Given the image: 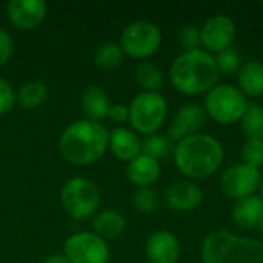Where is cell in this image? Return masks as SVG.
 <instances>
[{
  "mask_svg": "<svg viewBox=\"0 0 263 263\" xmlns=\"http://www.w3.org/2000/svg\"><path fill=\"white\" fill-rule=\"evenodd\" d=\"M173 159L176 168L185 177L200 180L219 171L225 159V151L214 136L199 133L176 142Z\"/></svg>",
  "mask_w": 263,
  "mask_h": 263,
  "instance_id": "obj_1",
  "label": "cell"
},
{
  "mask_svg": "<svg viewBox=\"0 0 263 263\" xmlns=\"http://www.w3.org/2000/svg\"><path fill=\"white\" fill-rule=\"evenodd\" d=\"M109 131L100 122L80 119L68 125L60 139L59 151L62 157L74 165H91L108 149Z\"/></svg>",
  "mask_w": 263,
  "mask_h": 263,
  "instance_id": "obj_2",
  "label": "cell"
},
{
  "mask_svg": "<svg viewBox=\"0 0 263 263\" xmlns=\"http://www.w3.org/2000/svg\"><path fill=\"white\" fill-rule=\"evenodd\" d=\"M214 55L205 49L183 51L170 66L171 85L185 96H203L219 83Z\"/></svg>",
  "mask_w": 263,
  "mask_h": 263,
  "instance_id": "obj_3",
  "label": "cell"
},
{
  "mask_svg": "<svg viewBox=\"0 0 263 263\" xmlns=\"http://www.w3.org/2000/svg\"><path fill=\"white\" fill-rule=\"evenodd\" d=\"M200 257L203 263H263V242L219 230L203 239Z\"/></svg>",
  "mask_w": 263,
  "mask_h": 263,
  "instance_id": "obj_4",
  "label": "cell"
},
{
  "mask_svg": "<svg viewBox=\"0 0 263 263\" xmlns=\"http://www.w3.org/2000/svg\"><path fill=\"white\" fill-rule=\"evenodd\" d=\"M248 99L243 92L231 83H217L205 94L203 109L206 117L219 125H234L243 117Z\"/></svg>",
  "mask_w": 263,
  "mask_h": 263,
  "instance_id": "obj_5",
  "label": "cell"
},
{
  "mask_svg": "<svg viewBox=\"0 0 263 263\" xmlns=\"http://www.w3.org/2000/svg\"><path fill=\"white\" fill-rule=\"evenodd\" d=\"M129 123L139 134H156L168 116V102L160 92H139L129 103Z\"/></svg>",
  "mask_w": 263,
  "mask_h": 263,
  "instance_id": "obj_6",
  "label": "cell"
},
{
  "mask_svg": "<svg viewBox=\"0 0 263 263\" xmlns=\"http://www.w3.org/2000/svg\"><path fill=\"white\" fill-rule=\"evenodd\" d=\"M60 202L72 219L83 220L99 210L100 191L86 177H71L60 190Z\"/></svg>",
  "mask_w": 263,
  "mask_h": 263,
  "instance_id": "obj_7",
  "label": "cell"
},
{
  "mask_svg": "<svg viewBox=\"0 0 263 263\" xmlns=\"http://www.w3.org/2000/svg\"><path fill=\"white\" fill-rule=\"evenodd\" d=\"M119 45L133 59H148L159 51L162 31L151 20H136L123 28Z\"/></svg>",
  "mask_w": 263,
  "mask_h": 263,
  "instance_id": "obj_8",
  "label": "cell"
},
{
  "mask_svg": "<svg viewBox=\"0 0 263 263\" xmlns=\"http://www.w3.org/2000/svg\"><path fill=\"white\" fill-rule=\"evenodd\" d=\"M63 256L71 263H108L109 247L96 233L79 231L66 239Z\"/></svg>",
  "mask_w": 263,
  "mask_h": 263,
  "instance_id": "obj_9",
  "label": "cell"
},
{
  "mask_svg": "<svg viewBox=\"0 0 263 263\" xmlns=\"http://www.w3.org/2000/svg\"><path fill=\"white\" fill-rule=\"evenodd\" d=\"M260 182H262V173L259 168L245 163H237L222 173L220 190L227 197L237 202L240 199L256 196Z\"/></svg>",
  "mask_w": 263,
  "mask_h": 263,
  "instance_id": "obj_10",
  "label": "cell"
},
{
  "mask_svg": "<svg viewBox=\"0 0 263 263\" xmlns=\"http://www.w3.org/2000/svg\"><path fill=\"white\" fill-rule=\"evenodd\" d=\"M237 35V26L234 20L225 14H216L210 17L200 28L202 48L210 54H219L233 46Z\"/></svg>",
  "mask_w": 263,
  "mask_h": 263,
  "instance_id": "obj_11",
  "label": "cell"
},
{
  "mask_svg": "<svg viewBox=\"0 0 263 263\" xmlns=\"http://www.w3.org/2000/svg\"><path fill=\"white\" fill-rule=\"evenodd\" d=\"M206 119L208 117L202 105L185 103L176 111L171 123L168 125L166 136L173 142H179L185 137L199 134L203 129Z\"/></svg>",
  "mask_w": 263,
  "mask_h": 263,
  "instance_id": "obj_12",
  "label": "cell"
},
{
  "mask_svg": "<svg viewBox=\"0 0 263 263\" xmlns=\"http://www.w3.org/2000/svg\"><path fill=\"white\" fill-rule=\"evenodd\" d=\"M6 15L18 29H35L46 17V3L43 0H9Z\"/></svg>",
  "mask_w": 263,
  "mask_h": 263,
  "instance_id": "obj_13",
  "label": "cell"
},
{
  "mask_svg": "<svg viewBox=\"0 0 263 263\" xmlns=\"http://www.w3.org/2000/svg\"><path fill=\"white\" fill-rule=\"evenodd\" d=\"M205 194L194 182H174L165 190L166 205L177 213H191L200 208Z\"/></svg>",
  "mask_w": 263,
  "mask_h": 263,
  "instance_id": "obj_14",
  "label": "cell"
},
{
  "mask_svg": "<svg viewBox=\"0 0 263 263\" xmlns=\"http://www.w3.org/2000/svg\"><path fill=\"white\" fill-rule=\"evenodd\" d=\"M145 253L149 263H177L180 257V242L174 233L157 230L148 237Z\"/></svg>",
  "mask_w": 263,
  "mask_h": 263,
  "instance_id": "obj_15",
  "label": "cell"
},
{
  "mask_svg": "<svg viewBox=\"0 0 263 263\" xmlns=\"http://www.w3.org/2000/svg\"><path fill=\"white\" fill-rule=\"evenodd\" d=\"M108 148L119 160L131 162L142 154V139L136 131L125 126H117L109 133Z\"/></svg>",
  "mask_w": 263,
  "mask_h": 263,
  "instance_id": "obj_16",
  "label": "cell"
},
{
  "mask_svg": "<svg viewBox=\"0 0 263 263\" xmlns=\"http://www.w3.org/2000/svg\"><path fill=\"white\" fill-rule=\"evenodd\" d=\"M160 173V162L146 154L137 156L128 162L126 166V177L137 188H151V185L159 180Z\"/></svg>",
  "mask_w": 263,
  "mask_h": 263,
  "instance_id": "obj_17",
  "label": "cell"
},
{
  "mask_svg": "<svg viewBox=\"0 0 263 263\" xmlns=\"http://www.w3.org/2000/svg\"><path fill=\"white\" fill-rule=\"evenodd\" d=\"M80 106L88 120L100 122L108 117L111 100L108 92L97 85L86 86L80 94Z\"/></svg>",
  "mask_w": 263,
  "mask_h": 263,
  "instance_id": "obj_18",
  "label": "cell"
},
{
  "mask_svg": "<svg viewBox=\"0 0 263 263\" xmlns=\"http://www.w3.org/2000/svg\"><path fill=\"white\" fill-rule=\"evenodd\" d=\"M262 214L263 200L259 196H251L237 200L231 211L233 222L243 230H256Z\"/></svg>",
  "mask_w": 263,
  "mask_h": 263,
  "instance_id": "obj_19",
  "label": "cell"
},
{
  "mask_svg": "<svg viewBox=\"0 0 263 263\" xmlns=\"http://www.w3.org/2000/svg\"><path fill=\"white\" fill-rule=\"evenodd\" d=\"M237 88L245 97L263 96V62L256 59L243 62L237 72Z\"/></svg>",
  "mask_w": 263,
  "mask_h": 263,
  "instance_id": "obj_20",
  "label": "cell"
},
{
  "mask_svg": "<svg viewBox=\"0 0 263 263\" xmlns=\"http://www.w3.org/2000/svg\"><path fill=\"white\" fill-rule=\"evenodd\" d=\"M92 230L102 239H117L126 230V219L116 210H103L92 219Z\"/></svg>",
  "mask_w": 263,
  "mask_h": 263,
  "instance_id": "obj_21",
  "label": "cell"
},
{
  "mask_svg": "<svg viewBox=\"0 0 263 263\" xmlns=\"http://www.w3.org/2000/svg\"><path fill=\"white\" fill-rule=\"evenodd\" d=\"M134 77L137 85L145 92H159V89L163 86L165 82V76L162 69L151 62H140L136 66Z\"/></svg>",
  "mask_w": 263,
  "mask_h": 263,
  "instance_id": "obj_22",
  "label": "cell"
},
{
  "mask_svg": "<svg viewBox=\"0 0 263 263\" xmlns=\"http://www.w3.org/2000/svg\"><path fill=\"white\" fill-rule=\"evenodd\" d=\"M48 86L40 80H31L20 86L17 92V102L25 109H34L42 106L48 99Z\"/></svg>",
  "mask_w": 263,
  "mask_h": 263,
  "instance_id": "obj_23",
  "label": "cell"
},
{
  "mask_svg": "<svg viewBox=\"0 0 263 263\" xmlns=\"http://www.w3.org/2000/svg\"><path fill=\"white\" fill-rule=\"evenodd\" d=\"M240 126L247 140H263V106L250 102L240 119Z\"/></svg>",
  "mask_w": 263,
  "mask_h": 263,
  "instance_id": "obj_24",
  "label": "cell"
},
{
  "mask_svg": "<svg viewBox=\"0 0 263 263\" xmlns=\"http://www.w3.org/2000/svg\"><path fill=\"white\" fill-rule=\"evenodd\" d=\"M173 149H174L173 140L168 136L159 133L145 136V139L142 140V154H146L159 162L173 156Z\"/></svg>",
  "mask_w": 263,
  "mask_h": 263,
  "instance_id": "obj_25",
  "label": "cell"
},
{
  "mask_svg": "<svg viewBox=\"0 0 263 263\" xmlns=\"http://www.w3.org/2000/svg\"><path fill=\"white\" fill-rule=\"evenodd\" d=\"M123 49L119 43L106 42L100 45L94 52V63L97 68L102 69H116L123 62Z\"/></svg>",
  "mask_w": 263,
  "mask_h": 263,
  "instance_id": "obj_26",
  "label": "cell"
},
{
  "mask_svg": "<svg viewBox=\"0 0 263 263\" xmlns=\"http://www.w3.org/2000/svg\"><path fill=\"white\" fill-rule=\"evenodd\" d=\"M214 60H216V66H217L220 76H233V74H237L239 69L243 65V57H242L240 51L236 49L234 46H231V48H228V49L220 51L219 54H216L214 55Z\"/></svg>",
  "mask_w": 263,
  "mask_h": 263,
  "instance_id": "obj_27",
  "label": "cell"
},
{
  "mask_svg": "<svg viewBox=\"0 0 263 263\" xmlns=\"http://www.w3.org/2000/svg\"><path fill=\"white\" fill-rule=\"evenodd\" d=\"M160 205V196L153 188H137L133 194V206L143 214H151L157 211Z\"/></svg>",
  "mask_w": 263,
  "mask_h": 263,
  "instance_id": "obj_28",
  "label": "cell"
},
{
  "mask_svg": "<svg viewBox=\"0 0 263 263\" xmlns=\"http://www.w3.org/2000/svg\"><path fill=\"white\" fill-rule=\"evenodd\" d=\"M240 154L242 163L260 170L263 165V140H245Z\"/></svg>",
  "mask_w": 263,
  "mask_h": 263,
  "instance_id": "obj_29",
  "label": "cell"
},
{
  "mask_svg": "<svg viewBox=\"0 0 263 263\" xmlns=\"http://www.w3.org/2000/svg\"><path fill=\"white\" fill-rule=\"evenodd\" d=\"M179 42L185 51L202 49V37L200 28L196 25H185L179 32Z\"/></svg>",
  "mask_w": 263,
  "mask_h": 263,
  "instance_id": "obj_30",
  "label": "cell"
},
{
  "mask_svg": "<svg viewBox=\"0 0 263 263\" xmlns=\"http://www.w3.org/2000/svg\"><path fill=\"white\" fill-rule=\"evenodd\" d=\"M15 102H17V94L14 88L6 79L0 77V116L9 112L15 105Z\"/></svg>",
  "mask_w": 263,
  "mask_h": 263,
  "instance_id": "obj_31",
  "label": "cell"
},
{
  "mask_svg": "<svg viewBox=\"0 0 263 263\" xmlns=\"http://www.w3.org/2000/svg\"><path fill=\"white\" fill-rule=\"evenodd\" d=\"M14 54V42L9 32L0 28V66L6 65Z\"/></svg>",
  "mask_w": 263,
  "mask_h": 263,
  "instance_id": "obj_32",
  "label": "cell"
},
{
  "mask_svg": "<svg viewBox=\"0 0 263 263\" xmlns=\"http://www.w3.org/2000/svg\"><path fill=\"white\" fill-rule=\"evenodd\" d=\"M108 117H109L112 122H116V123H123V122L128 120V117H129V109H128V106L123 105V103H114V105H111V108H109Z\"/></svg>",
  "mask_w": 263,
  "mask_h": 263,
  "instance_id": "obj_33",
  "label": "cell"
},
{
  "mask_svg": "<svg viewBox=\"0 0 263 263\" xmlns=\"http://www.w3.org/2000/svg\"><path fill=\"white\" fill-rule=\"evenodd\" d=\"M43 263H71V262H69L63 254H52V256H48Z\"/></svg>",
  "mask_w": 263,
  "mask_h": 263,
  "instance_id": "obj_34",
  "label": "cell"
},
{
  "mask_svg": "<svg viewBox=\"0 0 263 263\" xmlns=\"http://www.w3.org/2000/svg\"><path fill=\"white\" fill-rule=\"evenodd\" d=\"M256 230H259V231L263 234V214H262V217H260V220H259V223H257V228H256Z\"/></svg>",
  "mask_w": 263,
  "mask_h": 263,
  "instance_id": "obj_35",
  "label": "cell"
},
{
  "mask_svg": "<svg viewBox=\"0 0 263 263\" xmlns=\"http://www.w3.org/2000/svg\"><path fill=\"white\" fill-rule=\"evenodd\" d=\"M259 193H260V196H259V197L263 200V176H262V182H260V186H259Z\"/></svg>",
  "mask_w": 263,
  "mask_h": 263,
  "instance_id": "obj_36",
  "label": "cell"
},
{
  "mask_svg": "<svg viewBox=\"0 0 263 263\" xmlns=\"http://www.w3.org/2000/svg\"><path fill=\"white\" fill-rule=\"evenodd\" d=\"M260 5H262V6H263V2H262V3H260Z\"/></svg>",
  "mask_w": 263,
  "mask_h": 263,
  "instance_id": "obj_37",
  "label": "cell"
}]
</instances>
